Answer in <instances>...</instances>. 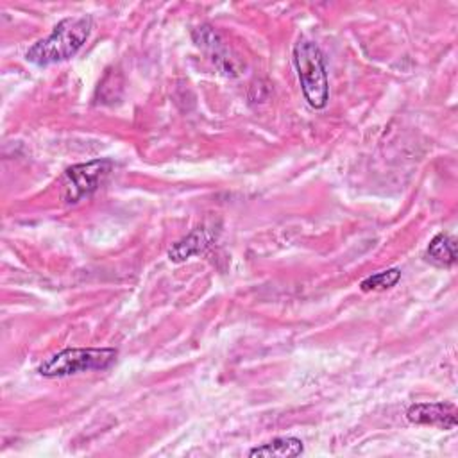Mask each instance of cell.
I'll use <instances>...</instances> for the list:
<instances>
[{
  "label": "cell",
  "instance_id": "52a82bcc",
  "mask_svg": "<svg viewBox=\"0 0 458 458\" xmlns=\"http://www.w3.org/2000/svg\"><path fill=\"white\" fill-rule=\"evenodd\" d=\"M213 238H215V234H213L211 229L197 227V229H193L188 236H184L182 240H179L177 243H174V245L170 247L168 258H170V261H175V263L184 261V259H188L190 256L206 250V249L211 245Z\"/></svg>",
  "mask_w": 458,
  "mask_h": 458
},
{
  "label": "cell",
  "instance_id": "9c48e42d",
  "mask_svg": "<svg viewBox=\"0 0 458 458\" xmlns=\"http://www.w3.org/2000/svg\"><path fill=\"white\" fill-rule=\"evenodd\" d=\"M426 256L431 263L440 267H451L456 261V243L445 233H438L428 245Z\"/></svg>",
  "mask_w": 458,
  "mask_h": 458
},
{
  "label": "cell",
  "instance_id": "8992f818",
  "mask_svg": "<svg viewBox=\"0 0 458 458\" xmlns=\"http://www.w3.org/2000/svg\"><path fill=\"white\" fill-rule=\"evenodd\" d=\"M193 41L197 43V47L204 48L211 61L220 66L222 70H225L229 73L231 68V63H229V48L225 47V43L222 41V38L218 36V32L215 29H211L209 25H200L193 30Z\"/></svg>",
  "mask_w": 458,
  "mask_h": 458
},
{
  "label": "cell",
  "instance_id": "5b68a950",
  "mask_svg": "<svg viewBox=\"0 0 458 458\" xmlns=\"http://www.w3.org/2000/svg\"><path fill=\"white\" fill-rule=\"evenodd\" d=\"M406 419L413 424L437 426L442 429L456 428V408L449 403H419L408 408Z\"/></svg>",
  "mask_w": 458,
  "mask_h": 458
},
{
  "label": "cell",
  "instance_id": "3957f363",
  "mask_svg": "<svg viewBox=\"0 0 458 458\" xmlns=\"http://www.w3.org/2000/svg\"><path fill=\"white\" fill-rule=\"evenodd\" d=\"M118 351L113 347H68L47 358L38 374L43 377H64L88 370H104L114 363Z\"/></svg>",
  "mask_w": 458,
  "mask_h": 458
},
{
  "label": "cell",
  "instance_id": "30bf717a",
  "mask_svg": "<svg viewBox=\"0 0 458 458\" xmlns=\"http://www.w3.org/2000/svg\"><path fill=\"white\" fill-rule=\"evenodd\" d=\"M401 279V270L399 268H386L383 272L372 274L369 277H365L360 283V288L363 292H381V290H388L394 284H397V281Z\"/></svg>",
  "mask_w": 458,
  "mask_h": 458
},
{
  "label": "cell",
  "instance_id": "ba28073f",
  "mask_svg": "<svg viewBox=\"0 0 458 458\" xmlns=\"http://www.w3.org/2000/svg\"><path fill=\"white\" fill-rule=\"evenodd\" d=\"M304 451L302 447V440L295 438V437H277L267 444H261L254 449H250L247 454L249 456H299Z\"/></svg>",
  "mask_w": 458,
  "mask_h": 458
},
{
  "label": "cell",
  "instance_id": "277c9868",
  "mask_svg": "<svg viewBox=\"0 0 458 458\" xmlns=\"http://www.w3.org/2000/svg\"><path fill=\"white\" fill-rule=\"evenodd\" d=\"M111 166L109 159H93L70 166L63 175V199L66 202H79L91 195L104 182Z\"/></svg>",
  "mask_w": 458,
  "mask_h": 458
},
{
  "label": "cell",
  "instance_id": "6da1fadb",
  "mask_svg": "<svg viewBox=\"0 0 458 458\" xmlns=\"http://www.w3.org/2000/svg\"><path fill=\"white\" fill-rule=\"evenodd\" d=\"M91 27L93 20L89 14L64 18L54 27V30L47 38L38 39L25 52V59L38 66H47L70 59L86 43Z\"/></svg>",
  "mask_w": 458,
  "mask_h": 458
},
{
  "label": "cell",
  "instance_id": "7a4b0ae2",
  "mask_svg": "<svg viewBox=\"0 0 458 458\" xmlns=\"http://www.w3.org/2000/svg\"><path fill=\"white\" fill-rule=\"evenodd\" d=\"M293 64L308 104L315 109L326 107L329 100V82L324 54L318 45L310 39H299L293 47Z\"/></svg>",
  "mask_w": 458,
  "mask_h": 458
}]
</instances>
